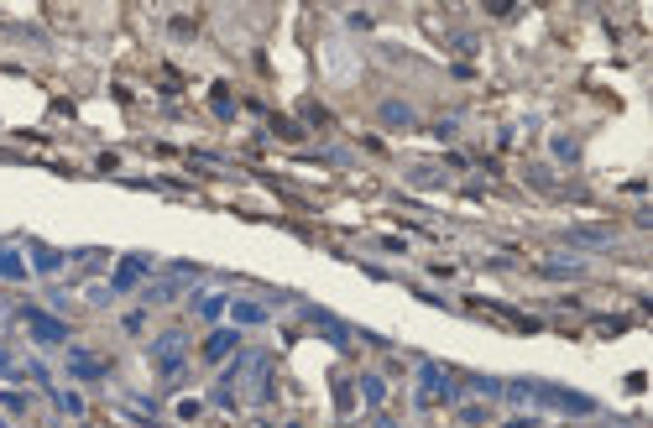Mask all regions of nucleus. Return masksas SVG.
<instances>
[{
	"mask_svg": "<svg viewBox=\"0 0 653 428\" xmlns=\"http://www.w3.org/2000/svg\"><path fill=\"white\" fill-rule=\"evenodd\" d=\"M183 345H189L183 329H167V334L152 340V366L163 371V376H178V371H183Z\"/></svg>",
	"mask_w": 653,
	"mask_h": 428,
	"instance_id": "1",
	"label": "nucleus"
},
{
	"mask_svg": "<svg viewBox=\"0 0 653 428\" xmlns=\"http://www.w3.org/2000/svg\"><path fill=\"white\" fill-rule=\"evenodd\" d=\"M523 392H528V397H543V403H549V408H559V412H596V403H591V397L570 392V386H528V381H523Z\"/></svg>",
	"mask_w": 653,
	"mask_h": 428,
	"instance_id": "2",
	"label": "nucleus"
},
{
	"mask_svg": "<svg viewBox=\"0 0 653 428\" xmlns=\"http://www.w3.org/2000/svg\"><path fill=\"white\" fill-rule=\"evenodd\" d=\"M418 397H423V403H455V381H449V371L423 366L418 371Z\"/></svg>",
	"mask_w": 653,
	"mask_h": 428,
	"instance_id": "3",
	"label": "nucleus"
},
{
	"mask_svg": "<svg viewBox=\"0 0 653 428\" xmlns=\"http://www.w3.org/2000/svg\"><path fill=\"white\" fill-rule=\"evenodd\" d=\"M21 319H26V324H32V340H37V345H63V340H69V329H63L58 319L37 314V309H26Z\"/></svg>",
	"mask_w": 653,
	"mask_h": 428,
	"instance_id": "4",
	"label": "nucleus"
},
{
	"mask_svg": "<svg viewBox=\"0 0 653 428\" xmlns=\"http://www.w3.org/2000/svg\"><path fill=\"white\" fill-rule=\"evenodd\" d=\"M230 350H241V334H235V329H220V334H209V345H204V360H225Z\"/></svg>",
	"mask_w": 653,
	"mask_h": 428,
	"instance_id": "5",
	"label": "nucleus"
},
{
	"mask_svg": "<svg viewBox=\"0 0 653 428\" xmlns=\"http://www.w3.org/2000/svg\"><path fill=\"white\" fill-rule=\"evenodd\" d=\"M32 261H37V272H58V266L69 261V256H63V251H52V246H37V240H32Z\"/></svg>",
	"mask_w": 653,
	"mask_h": 428,
	"instance_id": "6",
	"label": "nucleus"
},
{
	"mask_svg": "<svg viewBox=\"0 0 653 428\" xmlns=\"http://www.w3.org/2000/svg\"><path fill=\"white\" fill-rule=\"evenodd\" d=\"M69 371H73V376H84V381H100L105 376V366H100V360H89V355H69Z\"/></svg>",
	"mask_w": 653,
	"mask_h": 428,
	"instance_id": "7",
	"label": "nucleus"
},
{
	"mask_svg": "<svg viewBox=\"0 0 653 428\" xmlns=\"http://www.w3.org/2000/svg\"><path fill=\"white\" fill-rule=\"evenodd\" d=\"M585 272V261L575 256H554V261H543V277H580Z\"/></svg>",
	"mask_w": 653,
	"mask_h": 428,
	"instance_id": "8",
	"label": "nucleus"
},
{
	"mask_svg": "<svg viewBox=\"0 0 653 428\" xmlns=\"http://www.w3.org/2000/svg\"><path fill=\"white\" fill-rule=\"evenodd\" d=\"M565 240H570V246H591V251H601V246H611V230H570Z\"/></svg>",
	"mask_w": 653,
	"mask_h": 428,
	"instance_id": "9",
	"label": "nucleus"
},
{
	"mask_svg": "<svg viewBox=\"0 0 653 428\" xmlns=\"http://www.w3.org/2000/svg\"><path fill=\"white\" fill-rule=\"evenodd\" d=\"M0 277H11V283L26 277V256H21V251H0Z\"/></svg>",
	"mask_w": 653,
	"mask_h": 428,
	"instance_id": "10",
	"label": "nucleus"
},
{
	"mask_svg": "<svg viewBox=\"0 0 653 428\" xmlns=\"http://www.w3.org/2000/svg\"><path fill=\"white\" fill-rule=\"evenodd\" d=\"M382 120H387V126H413V110L397 105V100H387V105H382Z\"/></svg>",
	"mask_w": 653,
	"mask_h": 428,
	"instance_id": "11",
	"label": "nucleus"
},
{
	"mask_svg": "<svg viewBox=\"0 0 653 428\" xmlns=\"http://www.w3.org/2000/svg\"><path fill=\"white\" fill-rule=\"evenodd\" d=\"M183 292V283H157V287H146V303H172Z\"/></svg>",
	"mask_w": 653,
	"mask_h": 428,
	"instance_id": "12",
	"label": "nucleus"
},
{
	"mask_svg": "<svg viewBox=\"0 0 653 428\" xmlns=\"http://www.w3.org/2000/svg\"><path fill=\"white\" fill-rule=\"evenodd\" d=\"M261 319H266L261 303H235V324H261Z\"/></svg>",
	"mask_w": 653,
	"mask_h": 428,
	"instance_id": "13",
	"label": "nucleus"
},
{
	"mask_svg": "<svg viewBox=\"0 0 653 428\" xmlns=\"http://www.w3.org/2000/svg\"><path fill=\"white\" fill-rule=\"evenodd\" d=\"M361 392L371 408H382V397H387V386H382V376H361Z\"/></svg>",
	"mask_w": 653,
	"mask_h": 428,
	"instance_id": "14",
	"label": "nucleus"
},
{
	"mask_svg": "<svg viewBox=\"0 0 653 428\" xmlns=\"http://www.w3.org/2000/svg\"><path fill=\"white\" fill-rule=\"evenodd\" d=\"M194 309H199V319H220V309H225V298H220V292H215V298H199Z\"/></svg>",
	"mask_w": 653,
	"mask_h": 428,
	"instance_id": "15",
	"label": "nucleus"
},
{
	"mask_svg": "<svg viewBox=\"0 0 653 428\" xmlns=\"http://www.w3.org/2000/svg\"><path fill=\"white\" fill-rule=\"evenodd\" d=\"M554 157H565V162H575V157H580V146L570 141V136H559V141H554Z\"/></svg>",
	"mask_w": 653,
	"mask_h": 428,
	"instance_id": "16",
	"label": "nucleus"
},
{
	"mask_svg": "<svg viewBox=\"0 0 653 428\" xmlns=\"http://www.w3.org/2000/svg\"><path fill=\"white\" fill-rule=\"evenodd\" d=\"M58 408H63V412H73V418H78V412H84V403H78L73 392H58Z\"/></svg>",
	"mask_w": 653,
	"mask_h": 428,
	"instance_id": "17",
	"label": "nucleus"
},
{
	"mask_svg": "<svg viewBox=\"0 0 653 428\" xmlns=\"http://www.w3.org/2000/svg\"><path fill=\"white\" fill-rule=\"evenodd\" d=\"M6 371H11V355H6V350H0V376H6Z\"/></svg>",
	"mask_w": 653,
	"mask_h": 428,
	"instance_id": "18",
	"label": "nucleus"
},
{
	"mask_svg": "<svg viewBox=\"0 0 653 428\" xmlns=\"http://www.w3.org/2000/svg\"><path fill=\"white\" fill-rule=\"evenodd\" d=\"M377 428H397V423H392V418H377Z\"/></svg>",
	"mask_w": 653,
	"mask_h": 428,
	"instance_id": "19",
	"label": "nucleus"
}]
</instances>
